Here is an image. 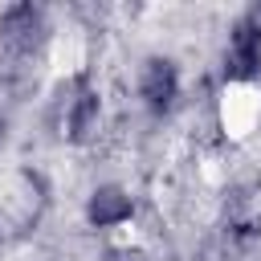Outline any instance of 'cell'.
Listing matches in <instances>:
<instances>
[{"label":"cell","instance_id":"3","mask_svg":"<svg viewBox=\"0 0 261 261\" xmlns=\"http://www.w3.org/2000/svg\"><path fill=\"white\" fill-rule=\"evenodd\" d=\"M98 110H102L98 106V90L77 82L73 98L65 102V130H69V139H90L98 130Z\"/></svg>","mask_w":261,"mask_h":261},{"label":"cell","instance_id":"1","mask_svg":"<svg viewBox=\"0 0 261 261\" xmlns=\"http://www.w3.org/2000/svg\"><path fill=\"white\" fill-rule=\"evenodd\" d=\"M139 98L155 114L171 110V102L179 98V73H175V65L167 57H147L139 65Z\"/></svg>","mask_w":261,"mask_h":261},{"label":"cell","instance_id":"2","mask_svg":"<svg viewBox=\"0 0 261 261\" xmlns=\"http://www.w3.org/2000/svg\"><path fill=\"white\" fill-rule=\"evenodd\" d=\"M41 37V12L29 4H12L0 12V45L8 53H29Z\"/></svg>","mask_w":261,"mask_h":261},{"label":"cell","instance_id":"4","mask_svg":"<svg viewBox=\"0 0 261 261\" xmlns=\"http://www.w3.org/2000/svg\"><path fill=\"white\" fill-rule=\"evenodd\" d=\"M130 212H135L130 196H126L122 188H114V184L98 188V192L90 196V204H86V216H90V224H98V228H114V224L130 220Z\"/></svg>","mask_w":261,"mask_h":261}]
</instances>
